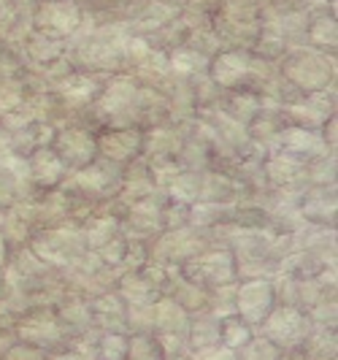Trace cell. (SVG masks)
I'll return each mask as SVG.
<instances>
[{"label":"cell","instance_id":"obj_1","mask_svg":"<svg viewBox=\"0 0 338 360\" xmlns=\"http://www.w3.org/2000/svg\"><path fill=\"white\" fill-rule=\"evenodd\" d=\"M122 352H125V344L122 342H106V360H119Z\"/></svg>","mask_w":338,"mask_h":360},{"label":"cell","instance_id":"obj_2","mask_svg":"<svg viewBox=\"0 0 338 360\" xmlns=\"http://www.w3.org/2000/svg\"><path fill=\"white\" fill-rule=\"evenodd\" d=\"M195 360H233V352L230 349H212V352H206Z\"/></svg>","mask_w":338,"mask_h":360},{"label":"cell","instance_id":"obj_3","mask_svg":"<svg viewBox=\"0 0 338 360\" xmlns=\"http://www.w3.org/2000/svg\"><path fill=\"white\" fill-rule=\"evenodd\" d=\"M8 360H38V355L36 352H22V349H17V352L8 355Z\"/></svg>","mask_w":338,"mask_h":360},{"label":"cell","instance_id":"obj_4","mask_svg":"<svg viewBox=\"0 0 338 360\" xmlns=\"http://www.w3.org/2000/svg\"><path fill=\"white\" fill-rule=\"evenodd\" d=\"M57 360H82V358H57Z\"/></svg>","mask_w":338,"mask_h":360}]
</instances>
